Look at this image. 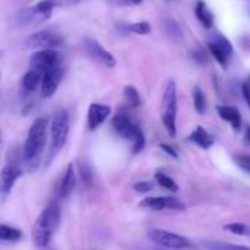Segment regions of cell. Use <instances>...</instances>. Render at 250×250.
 <instances>
[{"label": "cell", "mask_w": 250, "mask_h": 250, "mask_svg": "<svg viewBox=\"0 0 250 250\" xmlns=\"http://www.w3.org/2000/svg\"><path fill=\"white\" fill-rule=\"evenodd\" d=\"M68 127H70L68 114L63 110L59 111L51 122V149L48 161H50L63 148L68 134Z\"/></svg>", "instance_id": "6"}, {"label": "cell", "mask_w": 250, "mask_h": 250, "mask_svg": "<svg viewBox=\"0 0 250 250\" xmlns=\"http://www.w3.org/2000/svg\"><path fill=\"white\" fill-rule=\"evenodd\" d=\"M61 62L60 54L53 49H41L36 51L29 59V67L38 72L44 73L49 68Z\"/></svg>", "instance_id": "9"}, {"label": "cell", "mask_w": 250, "mask_h": 250, "mask_svg": "<svg viewBox=\"0 0 250 250\" xmlns=\"http://www.w3.org/2000/svg\"><path fill=\"white\" fill-rule=\"evenodd\" d=\"M42 73L38 72L36 70H29L28 72H26V75L22 78V89L26 93H33L36 92L38 85L42 82Z\"/></svg>", "instance_id": "19"}, {"label": "cell", "mask_w": 250, "mask_h": 250, "mask_svg": "<svg viewBox=\"0 0 250 250\" xmlns=\"http://www.w3.org/2000/svg\"><path fill=\"white\" fill-rule=\"evenodd\" d=\"M190 58L193 59V61H194L195 63H198V65H205V63L208 62V56L207 54L204 53V51L202 50H194L190 53Z\"/></svg>", "instance_id": "32"}, {"label": "cell", "mask_w": 250, "mask_h": 250, "mask_svg": "<svg viewBox=\"0 0 250 250\" xmlns=\"http://www.w3.org/2000/svg\"><path fill=\"white\" fill-rule=\"evenodd\" d=\"M195 16L205 28H210L214 24V14L204 0H198L195 4Z\"/></svg>", "instance_id": "18"}, {"label": "cell", "mask_w": 250, "mask_h": 250, "mask_svg": "<svg viewBox=\"0 0 250 250\" xmlns=\"http://www.w3.org/2000/svg\"><path fill=\"white\" fill-rule=\"evenodd\" d=\"M111 125L115 132L120 137L132 142L133 144L132 150L134 154H138L139 151L143 150L144 146H146V137H144L143 131L139 128V126L133 124L128 117L124 116V115H116L112 119Z\"/></svg>", "instance_id": "4"}, {"label": "cell", "mask_w": 250, "mask_h": 250, "mask_svg": "<svg viewBox=\"0 0 250 250\" xmlns=\"http://www.w3.org/2000/svg\"><path fill=\"white\" fill-rule=\"evenodd\" d=\"M242 93H243V97L246 99L247 104L250 107V76L244 81L243 84H242Z\"/></svg>", "instance_id": "34"}, {"label": "cell", "mask_w": 250, "mask_h": 250, "mask_svg": "<svg viewBox=\"0 0 250 250\" xmlns=\"http://www.w3.org/2000/svg\"><path fill=\"white\" fill-rule=\"evenodd\" d=\"M141 207L146 209L161 211V210H183L185 205L181 200L173 197H149L141 202Z\"/></svg>", "instance_id": "13"}, {"label": "cell", "mask_w": 250, "mask_h": 250, "mask_svg": "<svg viewBox=\"0 0 250 250\" xmlns=\"http://www.w3.org/2000/svg\"><path fill=\"white\" fill-rule=\"evenodd\" d=\"M193 103H194V107L198 114H204L205 110H207V103H205L204 93L199 85H195L193 88Z\"/></svg>", "instance_id": "22"}, {"label": "cell", "mask_w": 250, "mask_h": 250, "mask_svg": "<svg viewBox=\"0 0 250 250\" xmlns=\"http://www.w3.org/2000/svg\"><path fill=\"white\" fill-rule=\"evenodd\" d=\"M78 172H80L81 178H82L83 182H84L85 185H92L93 173L87 163H84V161H83V163H78Z\"/></svg>", "instance_id": "28"}, {"label": "cell", "mask_w": 250, "mask_h": 250, "mask_svg": "<svg viewBox=\"0 0 250 250\" xmlns=\"http://www.w3.org/2000/svg\"><path fill=\"white\" fill-rule=\"evenodd\" d=\"M166 28H167L170 36L175 37V38H182V31H181L178 24L173 20H167L166 21Z\"/></svg>", "instance_id": "30"}, {"label": "cell", "mask_w": 250, "mask_h": 250, "mask_svg": "<svg viewBox=\"0 0 250 250\" xmlns=\"http://www.w3.org/2000/svg\"><path fill=\"white\" fill-rule=\"evenodd\" d=\"M0 56H1V53H0Z\"/></svg>", "instance_id": "39"}, {"label": "cell", "mask_w": 250, "mask_h": 250, "mask_svg": "<svg viewBox=\"0 0 250 250\" xmlns=\"http://www.w3.org/2000/svg\"><path fill=\"white\" fill-rule=\"evenodd\" d=\"M246 141L250 143V127H248V129H247L246 132Z\"/></svg>", "instance_id": "38"}, {"label": "cell", "mask_w": 250, "mask_h": 250, "mask_svg": "<svg viewBox=\"0 0 250 250\" xmlns=\"http://www.w3.org/2000/svg\"><path fill=\"white\" fill-rule=\"evenodd\" d=\"M0 142H1V138H0Z\"/></svg>", "instance_id": "40"}, {"label": "cell", "mask_w": 250, "mask_h": 250, "mask_svg": "<svg viewBox=\"0 0 250 250\" xmlns=\"http://www.w3.org/2000/svg\"><path fill=\"white\" fill-rule=\"evenodd\" d=\"M84 46L90 58H93L98 62L103 63V65L107 66V67H114L116 65V59L114 58V55L110 51H107L106 49L103 48L102 44L98 41H95V39L85 38Z\"/></svg>", "instance_id": "11"}, {"label": "cell", "mask_w": 250, "mask_h": 250, "mask_svg": "<svg viewBox=\"0 0 250 250\" xmlns=\"http://www.w3.org/2000/svg\"><path fill=\"white\" fill-rule=\"evenodd\" d=\"M209 42H211V43L216 44L217 46H220V48H221L229 56H231L232 53H233V46H232L231 42H229L226 37L222 36V34H219V33L212 34V36L210 37Z\"/></svg>", "instance_id": "23"}, {"label": "cell", "mask_w": 250, "mask_h": 250, "mask_svg": "<svg viewBox=\"0 0 250 250\" xmlns=\"http://www.w3.org/2000/svg\"><path fill=\"white\" fill-rule=\"evenodd\" d=\"M154 188V183L150 181H141V182H137L133 186V189L137 190L138 193H146L150 192Z\"/></svg>", "instance_id": "31"}, {"label": "cell", "mask_w": 250, "mask_h": 250, "mask_svg": "<svg viewBox=\"0 0 250 250\" xmlns=\"http://www.w3.org/2000/svg\"><path fill=\"white\" fill-rule=\"evenodd\" d=\"M210 247H211V248H220V249H248V247L234 246V244H212V246Z\"/></svg>", "instance_id": "37"}, {"label": "cell", "mask_w": 250, "mask_h": 250, "mask_svg": "<svg viewBox=\"0 0 250 250\" xmlns=\"http://www.w3.org/2000/svg\"><path fill=\"white\" fill-rule=\"evenodd\" d=\"M160 148L163 149V150L165 151L166 154H168V155H170V156H172V158H175V159H177V158H178L177 150H176V149L173 148V146H168V144H164V143H161V144H160Z\"/></svg>", "instance_id": "36"}, {"label": "cell", "mask_w": 250, "mask_h": 250, "mask_svg": "<svg viewBox=\"0 0 250 250\" xmlns=\"http://www.w3.org/2000/svg\"><path fill=\"white\" fill-rule=\"evenodd\" d=\"M55 7L53 0H41L36 5L19 10L15 15L16 22L20 26L37 24L50 19Z\"/></svg>", "instance_id": "5"}, {"label": "cell", "mask_w": 250, "mask_h": 250, "mask_svg": "<svg viewBox=\"0 0 250 250\" xmlns=\"http://www.w3.org/2000/svg\"><path fill=\"white\" fill-rule=\"evenodd\" d=\"M63 43L62 37L58 33L44 29L33 33L24 41V48L27 49H53Z\"/></svg>", "instance_id": "8"}, {"label": "cell", "mask_w": 250, "mask_h": 250, "mask_svg": "<svg viewBox=\"0 0 250 250\" xmlns=\"http://www.w3.org/2000/svg\"><path fill=\"white\" fill-rule=\"evenodd\" d=\"M61 212L60 207L55 203H51L37 217L32 229V238L34 244L39 248H45L50 243L54 233L58 229L60 222Z\"/></svg>", "instance_id": "1"}, {"label": "cell", "mask_w": 250, "mask_h": 250, "mask_svg": "<svg viewBox=\"0 0 250 250\" xmlns=\"http://www.w3.org/2000/svg\"><path fill=\"white\" fill-rule=\"evenodd\" d=\"M117 28L124 33H137V34H149L151 31V27L149 22L142 21L136 23H120L117 24Z\"/></svg>", "instance_id": "20"}, {"label": "cell", "mask_w": 250, "mask_h": 250, "mask_svg": "<svg viewBox=\"0 0 250 250\" xmlns=\"http://www.w3.org/2000/svg\"><path fill=\"white\" fill-rule=\"evenodd\" d=\"M160 116L164 127L167 131L168 136L176 137L177 127H176V117H177V87L175 81L170 80L166 83L163 98H161Z\"/></svg>", "instance_id": "3"}, {"label": "cell", "mask_w": 250, "mask_h": 250, "mask_svg": "<svg viewBox=\"0 0 250 250\" xmlns=\"http://www.w3.org/2000/svg\"><path fill=\"white\" fill-rule=\"evenodd\" d=\"M208 48H209L210 53L214 55V58L216 59L217 62L220 63V65L222 66V67H226L227 65V61H229V56L227 55L226 53H225L224 50H222L220 46H217L216 44L211 43V42H208Z\"/></svg>", "instance_id": "24"}, {"label": "cell", "mask_w": 250, "mask_h": 250, "mask_svg": "<svg viewBox=\"0 0 250 250\" xmlns=\"http://www.w3.org/2000/svg\"><path fill=\"white\" fill-rule=\"evenodd\" d=\"M22 170L15 164H7L0 170V199L5 202L11 193L16 181L21 177Z\"/></svg>", "instance_id": "10"}, {"label": "cell", "mask_w": 250, "mask_h": 250, "mask_svg": "<svg viewBox=\"0 0 250 250\" xmlns=\"http://www.w3.org/2000/svg\"><path fill=\"white\" fill-rule=\"evenodd\" d=\"M188 141L202 149H209L215 144V137L207 131L204 127L198 126L188 137Z\"/></svg>", "instance_id": "15"}, {"label": "cell", "mask_w": 250, "mask_h": 250, "mask_svg": "<svg viewBox=\"0 0 250 250\" xmlns=\"http://www.w3.org/2000/svg\"><path fill=\"white\" fill-rule=\"evenodd\" d=\"M233 160L241 170L246 171L247 173H250V155L239 154V155L233 156Z\"/></svg>", "instance_id": "29"}, {"label": "cell", "mask_w": 250, "mask_h": 250, "mask_svg": "<svg viewBox=\"0 0 250 250\" xmlns=\"http://www.w3.org/2000/svg\"><path fill=\"white\" fill-rule=\"evenodd\" d=\"M155 180L161 187L166 188V189L171 190V192H177L178 186L175 181L171 177H168L167 175H165L164 172H156L155 173Z\"/></svg>", "instance_id": "26"}, {"label": "cell", "mask_w": 250, "mask_h": 250, "mask_svg": "<svg viewBox=\"0 0 250 250\" xmlns=\"http://www.w3.org/2000/svg\"><path fill=\"white\" fill-rule=\"evenodd\" d=\"M22 238V232L19 229L0 224V241L17 242Z\"/></svg>", "instance_id": "21"}, {"label": "cell", "mask_w": 250, "mask_h": 250, "mask_svg": "<svg viewBox=\"0 0 250 250\" xmlns=\"http://www.w3.org/2000/svg\"><path fill=\"white\" fill-rule=\"evenodd\" d=\"M148 238L153 243L158 246L164 247V248L170 249H189L193 248V244L190 243L189 239L186 237L180 236V234L172 233V232L165 231V229H154L148 232Z\"/></svg>", "instance_id": "7"}, {"label": "cell", "mask_w": 250, "mask_h": 250, "mask_svg": "<svg viewBox=\"0 0 250 250\" xmlns=\"http://www.w3.org/2000/svg\"><path fill=\"white\" fill-rule=\"evenodd\" d=\"M217 114L224 121L229 122L234 129L238 131L242 126V116L239 110L236 106H229V105H221L217 106Z\"/></svg>", "instance_id": "16"}, {"label": "cell", "mask_w": 250, "mask_h": 250, "mask_svg": "<svg viewBox=\"0 0 250 250\" xmlns=\"http://www.w3.org/2000/svg\"><path fill=\"white\" fill-rule=\"evenodd\" d=\"M224 229L231 233L237 234V236H250V226L248 225L234 222V224L225 225Z\"/></svg>", "instance_id": "27"}, {"label": "cell", "mask_w": 250, "mask_h": 250, "mask_svg": "<svg viewBox=\"0 0 250 250\" xmlns=\"http://www.w3.org/2000/svg\"><path fill=\"white\" fill-rule=\"evenodd\" d=\"M76 186V173H75V168H73V164H70L67 166L65 171V175H63L62 181H61V185H60V197L62 199L65 198H68L72 193L73 188Z\"/></svg>", "instance_id": "17"}, {"label": "cell", "mask_w": 250, "mask_h": 250, "mask_svg": "<svg viewBox=\"0 0 250 250\" xmlns=\"http://www.w3.org/2000/svg\"><path fill=\"white\" fill-rule=\"evenodd\" d=\"M124 97L125 100H126L131 106L136 107L141 105V97H139L138 90L134 87H132V85H126V87L124 88Z\"/></svg>", "instance_id": "25"}, {"label": "cell", "mask_w": 250, "mask_h": 250, "mask_svg": "<svg viewBox=\"0 0 250 250\" xmlns=\"http://www.w3.org/2000/svg\"><path fill=\"white\" fill-rule=\"evenodd\" d=\"M110 114H111V107L107 105L99 104V103L90 104L89 109H88V129L89 131L97 129L107 119Z\"/></svg>", "instance_id": "14"}, {"label": "cell", "mask_w": 250, "mask_h": 250, "mask_svg": "<svg viewBox=\"0 0 250 250\" xmlns=\"http://www.w3.org/2000/svg\"><path fill=\"white\" fill-rule=\"evenodd\" d=\"M106 1L115 6H136L141 4L143 0H106Z\"/></svg>", "instance_id": "33"}, {"label": "cell", "mask_w": 250, "mask_h": 250, "mask_svg": "<svg viewBox=\"0 0 250 250\" xmlns=\"http://www.w3.org/2000/svg\"><path fill=\"white\" fill-rule=\"evenodd\" d=\"M46 129L48 120L45 117H39L32 124L23 146V159L26 163H34L42 154L45 146Z\"/></svg>", "instance_id": "2"}, {"label": "cell", "mask_w": 250, "mask_h": 250, "mask_svg": "<svg viewBox=\"0 0 250 250\" xmlns=\"http://www.w3.org/2000/svg\"><path fill=\"white\" fill-rule=\"evenodd\" d=\"M82 0H53L55 6H72V5H77Z\"/></svg>", "instance_id": "35"}, {"label": "cell", "mask_w": 250, "mask_h": 250, "mask_svg": "<svg viewBox=\"0 0 250 250\" xmlns=\"http://www.w3.org/2000/svg\"><path fill=\"white\" fill-rule=\"evenodd\" d=\"M63 70L61 67V62L55 65L54 67L49 68L48 71L43 73L42 78V95L44 98H49L56 92L59 84L62 78Z\"/></svg>", "instance_id": "12"}]
</instances>
